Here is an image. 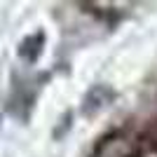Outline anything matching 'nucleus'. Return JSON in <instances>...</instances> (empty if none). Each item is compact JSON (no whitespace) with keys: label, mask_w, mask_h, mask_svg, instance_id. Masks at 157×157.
I'll list each match as a JSON object with an SVG mask.
<instances>
[{"label":"nucleus","mask_w":157,"mask_h":157,"mask_svg":"<svg viewBox=\"0 0 157 157\" xmlns=\"http://www.w3.org/2000/svg\"><path fill=\"white\" fill-rule=\"evenodd\" d=\"M141 145L122 131H113L94 145L89 157H138Z\"/></svg>","instance_id":"obj_1"},{"label":"nucleus","mask_w":157,"mask_h":157,"mask_svg":"<svg viewBox=\"0 0 157 157\" xmlns=\"http://www.w3.org/2000/svg\"><path fill=\"white\" fill-rule=\"evenodd\" d=\"M113 101H115V89H110L108 85H94L82 96V115L85 117H94L103 108H108Z\"/></svg>","instance_id":"obj_2"},{"label":"nucleus","mask_w":157,"mask_h":157,"mask_svg":"<svg viewBox=\"0 0 157 157\" xmlns=\"http://www.w3.org/2000/svg\"><path fill=\"white\" fill-rule=\"evenodd\" d=\"M42 47H45V35H42V33H33V35H28V38L21 42L19 56L24 61H28V63H35L38 56L42 54Z\"/></svg>","instance_id":"obj_3"}]
</instances>
